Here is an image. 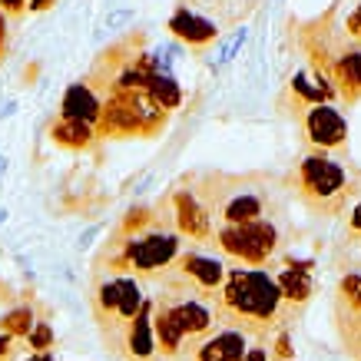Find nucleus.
<instances>
[{
	"mask_svg": "<svg viewBox=\"0 0 361 361\" xmlns=\"http://www.w3.org/2000/svg\"><path fill=\"white\" fill-rule=\"evenodd\" d=\"M186 242L176 235L173 222L159 206H133L93 259V272L99 275H130L136 282H156L183 255Z\"/></svg>",
	"mask_w": 361,
	"mask_h": 361,
	"instance_id": "1",
	"label": "nucleus"
},
{
	"mask_svg": "<svg viewBox=\"0 0 361 361\" xmlns=\"http://www.w3.org/2000/svg\"><path fill=\"white\" fill-rule=\"evenodd\" d=\"M212 302H216L219 325L242 331L249 338H269L272 331L292 329L295 322L269 269L229 265V275L219 292L212 295Z\"/></svg>",
	"mask_w": 361,
	"mask_h": 361,
	"instance_id": "2",
	"label": "nucleus"
},
{
	"mask_svg": "<svg viewBox=\"0 0 361 361\" xmlns=\"http://www.w3.org/2000/svg\"><path fill=\"white\" fill-rule=\"evenodd\" d=\"M199 202L209 209L212 226H242V222L279 219L282 212V186L265 173H196L186 179Z\"/></svg>",
	"mask_w": 361,
	"mask_h": 361,
	"instance_id": "3",
	"label": "nucleus"
},
{
	"mask_svg": "<svg viewBox=\"0 0 361 361\" xmlns=\"http://www.w3.org/2000/svg\"><path fill=\"white\" fill-rule=\"evenodd\" d=\"M153 338L159 361H189L192 348L219 325L216 302L189 288H159L153 298Z\"/></svg>",
	"mask_w": 361,
	"mask_h": 361,
	"instance_id": "4",
	"label": "nucleus"
},
{
	"mask_svg": "<svg viewBox=\"0 0 361 361\" xmlns=\"http://www.w3.org/2000/svg\"><path fill=\"white\" fill-rule=\"evenodd\" d=\"M292 192L302 199V206L315 216H338L348 206L361 186V173H355L345 159L329 153H312L288 173Z\"/></svg>",
	"mask_w": 361,
	"mask_h": 361,
	"instance_id": "5",
	"label": "nucleus"
},
{
	"mask_svg": "<svg viewBox=\"0 0 361 361\" xmlns=\"http://www.w3.org/2000/svg\"><path fill=\"white\" fill-rule=\"evenodd\" d=\"M90 312L97 322V331L106 351L113 358H120L123 335L133 325V318L142 312V305L149 302V295L142 292V282L130 279V275H90Z\"/></svg>",
	"mask_w": 361,
	"mask_h": 361,
	"instance_id": "6",
	"label": "nucleus"
},
{
	"mask_svg": "<svg viewBox=\"0 0 361 361\" xmlns=\"http://www.w3.org/2000/svg\"><path fill=\"white\" fill-rule=\"evenodd\" d=\"M169 113L159 110L146 90H110L103 97L97 120L99 140H130V136H156L166 126Z\"/></svg>",
	"mask_w": 361,
	"mask_h": 361,
	"instance_id": "7",
	"label": "nucleus"
},
{
	"mask_svg": "<svg viewBox=\"0 0 361 361\" xmlns=\"http://www.w3.org/2000/svg\"><path fill=\"white\" fill-rule=\"evenodd\" d=\"M216 249L229 265L239 269H265L285 249V229L279 219L242 222V226H216Z\"/></svg>",
	"mask_w": 361,
	"mask_h": 361,
	"instance_id": "8",
	"label": "nucleus"
},
{
	"mask_svg": "<svg viewBox=\"0 0 361 361\" xmlns=\"http://www.w3.org/2000/svg\"><path fill=\"white\" fill-rule=\"evenodd\" d=\"M229 275V262L222 255H206L199 249H183V255L173 262L169 272H163L156 279L159 288H189L199 295H216Z\"/></svg>",
	"mask_w": 361,
	"mask_h": 361,
	"instance_id": "9",
	"label": "nucleus"
},
{
	"mask_svg": "<svg viewBox=\"0 0 361 361\" xmlns=\"http://www.w3.org/2000/svg\"><path fill=\"white\" fill-rule=\"evenodd\" d=\"M163 209L169 222H173L176 235L189 245H206L216 235V226H212V216L209 209L199 202V196L189 189V183H179L173 186V192L163 199Z\"/></svg>",
	"mask_w": 361,
	"mask_h": 361,
	"instance_id": "10",
	"label": "nucleus"
},
{
	"mask_svg": "<svg viewBox=\"0 0 361 361\" xmlns=\"http://www.w3.org/2000/svg\"><path fill=\"white\" fill-rule=\"evenodd\" d=\"M335 331L341 338L345 355L351 361L361 358V272H341L335 285Z\"/></svg>",
	"mask_w": 361,
	"mask_h": 361,
	"instance_id": "11",
	"label": "nucleus"
},
{
	"mask_svg": "<svg viewBox=\"0 0 361 361\" xmlns=\"http://www.w3.org/2000/svg\"><path fill=\"white\" fill-rule=\"evenodd\" d=\"M302 120V130H305V140L315 146V153H345L348 149V123L331 103H315V106H305L298 113Z\"/></svg>",
	"mask_w": 361,
	"mask_h": 361,
	"instance_id": "12",
	"label": "nucleus"
},
{
	"mask_svg": "<svg viewBox=\"0 0 361 361\" xmlns=\"http://www.w3.org/2000/svg\"><path fill=\"white\" fill-rule=\"evenodd\" d=\"M269 272H272L275 285H279V292H282L285 305L292 315H302L305 305L312 302L315 295V275H312V262H295V259H275L272 265H265Z\"/></svg>",
	"mask_w": 361,
	"mask_h": 361,
	"instance_id": "13",
	"label": "nucleus"
},
{
	"mask_svg": "<svg viewBox=\"0 0 361 361\" xmlns=\"http://www.w3.org/2000/svg\"><path fill=\"white\" fill-rule=\"evenodd\" d=\"M322 80H329L335 93L355 103L361 97V44H341V47H331L329 54V63L322 70Z\"/></svg>",
	"mask_w": 361,
	"mask_h": 361,
	"instance_id": "14",
	"label": "nucleus"
},
{
	"mask_svg": "<svg viewBox=\"0 0 361 361\" xmlns=\"http://www.w3.org/2000/svg\"><path fill=\"white\" fill-rule=\"evenodd\" d=\"M166 30L189 50H206V47L219 44V23H212L209 17L189 11V7H176L169 23H166Z\"/></svg>",
	"mask_w": 361,
	"mask_h": 361,
	"instance_id": "15",
	"label": "nucleus"
},
{
	"mask_svg": "<svg viewBox=\"0 0 361 361\" xmlns=\"http://www.w3.org/2000/svg\"><path fill=\"white\" fill-rule=\"evenodd\" d=\"M249 345H252L249 335L222 325V329H216L209 338L199 341L196 348H192V355H189V361H239Z\"/></svg>",
	"mask_w": 361,
	"mask_h": 361,
	"instance_id": "16",
	"label": "nucleus"
},
{
	"mask_svg": "<svg viewBox=\"0 0 361 361\" xmlns=\"http://www.w3.org/2000/svg\"><path fill=\"white\" fill-rule=\"evenodd\" d=\"M120 361H159L156 358V338H153V302H146L142 312L133 318V325L126 329Z\"/></svg>",
	"mask_w": 361,
	"mask_h": 361,
	"instance_id": "17",
	"label": "nucleus"
},
{
	"mask_svg": "<svg viewBox=\"0 0 361 361\" xmlns=\"http://www.w3.org/2000/svg\"><path fill=\"white\" fill-rule=\"evenodd\" d=\"M47 136H50L54 146H60V149H66V153H90V149H97V142H99L97 126L70 120V116H60V113L50 120Z\"/></svg>",
	"mask_w": 361,
	"mask_h": 361,
	"instance_id": "18",
	"label": "nucleus"
},
{
	"mask_svg": "<svg viewBox=\"0 0 361 361\" xmlns=\"http://www.w3.org/2000/svg\"><path fill=\"white\" fill-rule=\"evenodd\" d=\"M99 110H103V97L97 93V87H93L90 80H77V83H70L66 93H63V99H60V116L90 123V126H97Z\"/></svg>",
	"mask_w": 361,
	"mask_h": 361,
	"instance_id": "19",
	"label": "nucleus"
},
{
	"mask_svg": "<svg viewBox=\"0 0 361 361\" xmlns=\"http://www.w3.org/2000/svg\"><path fill=\"white\" fill-rule=\"evenodd\" d=\"M44 315H50V312H44ZM44 315H37V308L27 305V302H17V305H11L0 315V335H7L13 341H23Z\"/></svg>",
	"mask_w": 361,
	"mask_h": 361,
	"instance_id": "20",
	"label": "nucleus"
},
{
	"mask_svg": "<svg viewBox=\"0 0 361 361\" xmlns=\"http://www.w3.org/2000/svg\"><path fill=\"white\" fill-rule=\"evenodd\" d=\"M146 93H149L156 106H159V110H166V113L176 110V106L183 103V87L176 83L173 73H159V70H156L153 77L146 80Z\"/></svg>",
	"mask_w": 361,
	"mask_h": 361,
	"instance_id": "21",
	"label": "nucleus"
},
{
	"mask_svg": "<svg viewBox=\"0 0 361 361\" xmlns=\"http://www.w3.org/2000/svg\"><path fill=\"white\" fill-rule=\"evenodd\" d=\"M23 345H27V351H30V355L54 351V325H50V315H44L37 325H33V331L23 338Z\"/></svg>",
	"mask_w": 361,
	"mask_h": 361,
	"instance_id": "22",
	"label": "nucleus"
},
{
	"mask_svg": "<svg viewBox=\"0 0 361 361\" xmlns=\"http://www.w3.org/2000/svg\"><path fill=\"white\" fill-rule=\"evenodd\" d=\"M245 40H249V30H245V27H239V30L232 33L229 40H219V50H216V63H229V60H235V56H239V50L245 47Z\"/></svg>",
	"mask_w": 361,
	"mask_h": 361,
	"instance_id": "23",
	"label": "nucleus"
},
{
	"mask_svg": "<svg viewBox=\"0 0 361 361\" xmlns=\"http://www.w3.org/2000/svg\"><path fill=\"white\" fill-rule=\"evenodd\" d=\"M345 37H348L351 44H361V4H355L348 11V17H345Z\"/></svg>",
	"mask_w": 361,
	"mask_h": 361,
	"instance_id": "24",
	"label": "nucleus"
},
{
	"mask_svg": "<svg viewBox=\"0 0 361 361\" xmlns=\"http://www.w3.org/2000/svg\"><path fill=\"white\" fill-rule=\"evenodd\" d=\"M239 361H272V358H269V341H265V338H252V345L245 348V355H242Z\"/></svg>",
	"mask_w": 361,
	"mask_h": 361,
	"instance_id": "25",
	"label": "nucleus"
},
{
	"mask_svg": "<svg viewBox=\"0 0 361 361\" xmlns=\"http://www.w3.org/2000/svg\"><path fill=\"white\" fill-rule=\"evenodd\" d=\"M30 11V0H0V13L13 20V17H23V13Z\"/></svg>",
	"mask_w": 361,
	"mask_h": 361,
	"instance_id": "26",
	"label": "nucleus"
},
{
	"mask_svg": "<svg viewBox=\"0 0 361 361\" xmlns=\"http://www.w3.org/2000/svg\"><path fill=\"white\" fill-rule=\"evenodd\" d=\"M348 232L351 239H361V199L351 206V216H348Z\"/></svg>",
	"mask_w": 361,
	"mask_h": 361,
	"instance_id": "27",
	"label": "nucleus"
},
{
	"mask_svg": "<svg viewBox=\"0 0 361 361\" xmlns=\"http://www.w3.org/2000/svg\"><path fill=\"white\" fill-rule=\"evenodd\" d=\"M7 40H11V20L0 13V60H4V54H7Z\"/></svg>",
	"mask_w": 361,
	"mask_h": 361,
	"instance_id": "28",
	"label": "nucleus"
},
{
	"mask_svg": "<svg viewBox=\"0 0 361 361\" xmlns=\"http://www.w3.org/2000/svg\"><path fill=\"white\" fill-rule=\"evenodd\" d=\"M133 20V11H116V13H110L106 17V27L110 30H116V27H123V23H130Z\"/></svg>",
	"mask_w": 361,
	"mask_h": 361,
	"instance_id": "29",
	"label": "nucleus"
},
{
	"mask_svg": "<svg viewBox=\"0 0 361 361\" xmlns=\"http://www.w3.org/2000/svg\"><path fill=\"white\" fill-rule=\"evenodd\" d=\"M13 298H17V295H13V288L0 279V305H4V302H11V305H13Z\"/></svg>",
	"mask_w": 361,
	"mask_h": 361,
	"instance_id": "30",
	"label": "nucleus"
},
{
	"mask_svg": "<svg viewBox=\"0 0 361 361\" xmlns=\"http://www.w3.org/2000/svg\"><path fill=\"white\" fill-rule=\"evenodd\" d=\"M27 361H56V355L54 351H44V355H30Z\"/></svg>",
	"mask_w": 361,
	"mask_h": 361,
	"instance_id": "31",
	"label": "nucleus"
},
{
	"mask_svg": "<svg viewBox=\"0 0 361 361\" xmlns=\"http://www.w3.org/2000/svg\"><path fill=\"white\" fill-rule=\"evenodd\" d=\"M54 0H30V11H47Z\"/></svg>",
	"mask_w": 361,
	"mask_h": 361,
	"instance_id": "32",
	"label": "nucleus"
},
{
	"mask_svg": "<svg viewBox=\"0 0 361 361\" xmlns=\"http://www.w3.org/2000/svg\"><path fill=\"white\" fill-rule=\"evenodd\" d=\"M4 176H7V156L0 153V183H4Z\"/></svg>",
	"mask_w": 361,
	"mask_h": 361,
	"instance_id": "33",
	"label": "nucleus"
},
{
	"mask_svg": "<svg viewBox=\"0 0 361 361\" xmlns=\"http://www.w3.org/2000/svg\"><path fill=\"white\" fill-rule=\"evenodd\" d=\"M4 222H7V209L0 206V226H4Z\"/></svg>",
	"mask_w": 361,
	"mask_h": 361,
	"instance_id": "34",
	"label": "nucleus"
},
{
	"mask_svg": "<svg viewBox=\"0 0 361 361\" xmlns=\"http://www.w3.org/2000/svg\"><path fill=\"white\" fill-rule=\"evenodd\" d=\"M358 361H361V358H358Z\"/></svg>",
	"mask_w": 361,
	"mask_h": 361,
	"instance_id": "35",
	"label": "nucleus"
}]
</instances>
